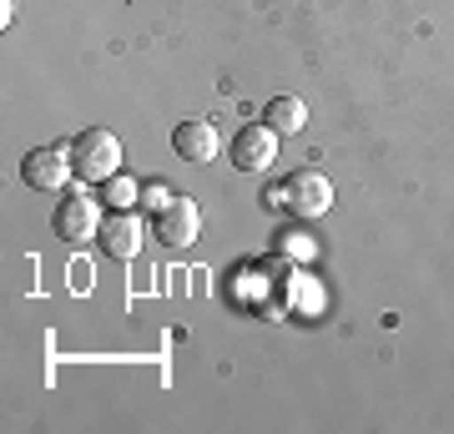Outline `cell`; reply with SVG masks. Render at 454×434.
Segmentation results:
<instances>
[{
    "instance_id": "obj_1",
    "label": "cell",
    "mask_w": 454,
    "mask_h": 434,
    "mask_svg": "<svg viewBox=\"0 0 454 434\" xmlns=\"http://www.w3.org/2000/svg\"><path fill=\"white\" fill-rule=\"evenodd\" d=\"M71 162H76V178L101 187L106 178L121 172V142H116L106 127H91V131H82V137L71 142Z\"/></svg>"
},
{
    "instance_id": "obj_2",
    "label": "cell",
    "mask_w": 454,
    "mask_h": 434,
    "mask_svg": "<svg viewBox=\"0 0 454 434\" xmlns=\"http://www.w3.org/2000/svg\"><path fill=\"white\" fill-rule=\"evenodd\" d=\"M101 197L91 193H71L56 202V217H51V227H56V238L61 242H91L101 233Z\"/></svg>"
},
{
    "instance_id": "obj_3",
    "label": "cell",
    "mask_w": 454,
    "mask_h": 434,
    "mask_svg": "<svg viewBox=\"0 0 454 434\" xmlns=\"http://www.w3.org/2000/svg\"><path fill=\"white\" fill-rule=\"evenodd\" d=\"M71 172H76L71 146H35V152H26V162H20V178H26V187H35V193H56V187H66Z\"/></svg>"
},
{
    "instance_id": "obj_4",
    "label": "cell",
    "mask_w": 454,
    "mask_h": 434,
    "mask_svg": "<svg viewBox=\"0 0 454 434\" xmlns=\"http://www.w3.org/2000/svg\"><path fill=\"white\" fill-rule=\"evenodd\" d=\"M283 193H288V208L298 212V217H324V212L333 208V182H328L318 167L293 172V178L283 182Z\"/></svg>"
},
{
    "instance_id": "obj_5",
    "label": "cell",
    "mask_w": 454,
    "mask_h": 434,
    "mask_svg": "<svg viewBox=\"0 0 454 434\" xmlns=\"http://www.w3.org/2000/svg\"><path fill=\"white\" fill-rule=\"evenodd\" d=\"M273 157H278V131L268 122H253L232 137V167L238 172H268Z\"/></svg>"
},
{
    "instance_id": "obj_6",
    "label": "cell",
    "mask_w": 454,
    "mask_h": 434,
    "mask_svg": "<svg viewBox=\"0 0 454 434\" xmlns=\"http://www.w3.org/2000/svg\"><path fill=\"white\" fill-rule=\"evenodd\" d=\"M197 233H202V212H197L192 197H172L162 212H157V238L167 248H192Z\"/></svg>"
},
{
    "instance_id": "obj_7",
    "label": "cell",
    "mask_w": 454,
    "mask_h": 434,
    "mask_svg": "<svg viewBox=\"0 0 454 434\" xmlns=\"http://www.w3.org/2000/svg\"><path fill=\"white\" fill-rule=\"evenodd\" d=\"M97 242H101V253H106V257L131 263V257L142 253V223H137L131 212H106V217H101Z\"/></svg>"
},
{
    "instance_id": "obj_8",
    "label": "cell",
    "mask_w": 454,
    "mask_h": 434,
    "mask_svg": "<svg viewBox=\"0 0 454 434\" xmlns=\"http://www.w3.org/2000/svg\"><path fill=\"white\" fill-rule=\"evenodd\" d=\"M172 152H177L182 162H212L217 157V127H212V122H177Z\"/></svg>"
},
{
    "instance_id": "obj_9",
    "label": "cell",
    "mask_w": 454,
    "mask_h": 434,
    "mask_svg": "<svg viewBox=\"0 0 454 434\" xmlns=\"http://www.w3.org/2000/svg\"><path fill=\"white\" fill-rule=\"evenodd\" d=\"M262 122H268L278 137H283V131H303L309 127V107H303L298 97H273L268 107H262Z\"/></svg>"
},
{
    "instance_id": "obj_10",
    "label": "cell",
    "mask_w": 454,
    "mask_h": 434,
    "mask_svg": "<svg viewBox=\"0 0 454 434\" xmlns=\"http://www.w3.org/2000/svg\"><path fill=\"white\" fill-rule=\"evenodd\" d=\"M137 197H142V187H137L131 178H121V172L101 182V202H106L112 212H131V202H137Z\"/></svg>"
},
{
    "instance_id": "obj_11",
    "label": "cell",
    "mask_w": 454,
    "mask_h": 434,
    "mask_svg": "<svg viewBox=\"0 0 454 434\" xmlns=\"http://www.w3.org/2000/svg\"><path fill=\"white\" fill-rule=\"evenodd\" d=\"M142 197H146V208H152V212H162L167 202H172V193H167V187H146Z\"/></svg>"
}]
</instances>
